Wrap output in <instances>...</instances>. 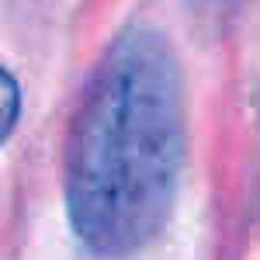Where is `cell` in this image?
<instances>
[{
  "label": "cell",
  "mask_w": 260,
  "mask_h": 260,
  "mask_svg": "<svg viewBox=\"0 0 260 260\" xmlns=\"http://www.w3.org/2000/svg\"><path fill=\"white\" fill-rule=\"evenodd\" d=\"M184 83L156 28H125L98 62L66 142V215L98 257H132L160 236L184 167Z\"/></svg>",
  "instance_id": "obj_1"
},
{
  "label": "cell",
  "mask_w": 260,
  "mask_h": 260,
  "mask_svg": "<svg viewBox=\"0 0 260 260\" xmlns=\"http://www.w3.org/2000/svg\"><path fill=\"white\" fill-rule=\"evenodd\" d=\"M18 118H21V87L14 80V73L0 66V146L11 139Z\"/></svg>",
  "instance_id": "obj_2"
}]
</instances>
